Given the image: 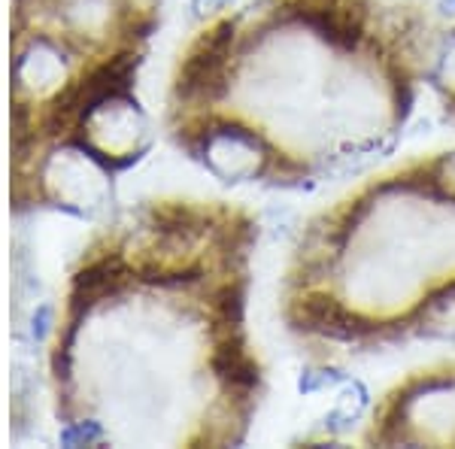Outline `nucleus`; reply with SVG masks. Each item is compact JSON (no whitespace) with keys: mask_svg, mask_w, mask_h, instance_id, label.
<instances>
[{"mask_svg":"<svg viewBox=\"0 0 455 449\" xmlns=\"http://www.w3.org/2000/svg\"><path fill=\"white\" fill-rule=\"evenodd\" d=\"M261 222L212 197H158L88 249L52 356L68 440L237 446L267 397L249 328Z\"/></svg>","mask_w":455,"mask_h":449,"instance_id":"f257e3e1","label":"nucleus"},{"mask_svg":"<svg viewBox=\"0 0 455 449\" xmlns=\"http://www.w3.org/2000/svg\"><path fill=\"white\" fill-rule=\"evenodd\" d=\"M440 36L428 0H243L176 58L167 128L231 186H313L401 137Z\"/></svg>","mask_w":455,"mask_h":449,"instance_id":"f03ea898","label":"nucleus"},{"mask_svg":"<svg viewBox=\"0 0 455 449\" xmlns=\"http://www.w3.org/2000/svg\"><path fill=\"white\" fill-rule=\"evenodd\" d=\"M276 319L319 371L455 341V143L310 212L285 253Z\"/></svg>","mask_w":455,"mask_h":449,"instance_id":"7ed1b4c3","label":"nucleus"},{"mask_svg":"<svg viewBox=\"0 0 455 449\" xmlns=\"http://www.w3.org/2000/svg\"><path fill=\"white\" fill-rule=\"evenodd\" d=\"M358 444L455 449V356L413 367L383 389L364 416Z\"/></svg>","mask_w":455,"mask_h":449,"instance_id":"20e7f679","label":"nucleus"},{"mask_svg":"<svg viewBox=\"0 0 455 449\" xmlns=\"http://www.w3.org/2000/svg\"><path fill=\"white\" fill-rule=\"evenodd\" d=\"M431 92H435L443 116L455 124V21L450 28H443L437 49V64L431 73Z\"/></svg>","mask_w":455,"mask_h":449,"instance_id":"39448f33","label":"nucleus"}]
</instances>
